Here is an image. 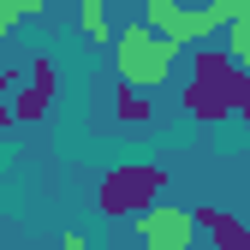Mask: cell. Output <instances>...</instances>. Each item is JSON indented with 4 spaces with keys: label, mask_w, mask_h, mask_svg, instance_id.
Listing matches in <instances>:
<instances>
[{
    "label": "cell",
    "mask_w": 250,
    "mask_h": 250,
    "mask_svg": "<svg viewBox=\"0 0 250 250\" xmlns=\"http://www.w3.org/2000/svg\"><path fill=\"white\" fill-rule=\"evenodd\" d=\"M173 42H161L155 30H143V18L137 24H119L113 30V60H119V83H131V89H149L155 83H167V72H173Z\"/></svg>",
    "instance_id": "1"
},
{
    "label": "cell",
    "mask_w": 250,
    "mask_h": 250,
    "mask_svg": "<svg viewBox=\"0 0 250 250\" xmlns=\"http://www.w3.org/2000/svg\"><path fill=\"white\" fill-rule=\"evenodd\" d=\"M191 227L203 232L208 250H250V227L238 221V214H227L221 203H197L191 208Z\"/></svg>",
    "instance_id": "5"
},
{
    "label": "cell",
    "mask_w": 250,
    "mask_h": 250,
    "mask_svg": "<svg viewBox=\"0 0 250 250\" xmlns=\"http://www.w3.org/2000/svg\"><path fill=\"white\" fill-rule=\"evenodd\" d=\"M12 83L18 72H0V125H12Z\"/></svg>",
    "instance_id": "9"
},
{
    "label": "cell",
    "mask_w": 250,
    "mask_h": 250,
    "mask_svg": "<svg viewBox=\"0 0 250 250\" xmlns=\"http://www.w3.org/2000/svg\"><path fill=\"white\" fill-rule=\"evenodd\" d=\"M161 191H167V173L155 161H119L113 173H102L96 203H102V214H143L161 203Z\"/></svg>",
    "instance_id": "2"
},
{
    "label": "cell",
    "mask_w": 250,
    "mask_h": 250,
    "mask_svg": "<svg viewBox=\"0 0 250 250\" xmlns=\"http://www.w3.org/2000/svg\"><path fill=\"white\" fill-rule=\"evenodd\" d=\"M78 6H107V0H78Z\"/></svg>",
    "instance_id": "11"
},
{
    "label": "cell",
    "mask_w": 250,
    "mask_h": 250,
    "mask_svg": "<svg viewBox=\"0 0 250 250\" xmlns=\"http://www.w3.org/2000/svg\"><path fill=\"white\" fill-rule=\"evenodd\" d=\"M42 6H48V0H0V36H6L18 18H36Z\"/></svg>",
    "instance_id": "8"
},
{
    "label": "cell",
    "mask_w": 250,
    "mask_h": 250,
    "mask_svg": "<svg viewBox=\"0 0 250 250\" xmlns=\"http://www.w3.org/2000/svg\"><path fill=\"white\" fill-rule=\"evenodd\" d=\"M113 119H119V125H131V131H143V125L155 119V102L143 96V89L119 83V89H113Z\"/></svg>",
    "instance_id": "7"
},
{
    "label": "cell",
    "mask_w": 250,
    "mask_h": 250,
    "mask_svg": "<svg viewBox=\"0 0 250 250\" xmlns=\"http://www.w3.org/2000/svg\"><path fill=\"white\" fill-rule=\"evenodd\" d=\"M60 250H96V244H89L83 232H60Z\"/></svg>",
    "instance_id": "10"
},
{
    "label": "cell",
    "mask_w": 250,
    "mask_h": 250,
    "mask_svg": "<svg viewBox=\"0 0 250 250\" xmlns=\"http://www.w3.org/2000/svg\"><path fill=\"white\" fill-rule=\"evenodd\" d=\"M18 96H12V119H24V125H36L48 107H54V60L48 54H36V60H30V78L18 72Z\"/></svg>",
    "instance_id": "4"
},
{
    "label": "cell",
    "mask_w": 250,
    "mask_h": 250,
    "mask_svg": "<svg viewBox=\"0 0 250 250\" xmlns=\"http://www.w3.org/2000/svg\"><path fill=\"white\" fill-rule=\"evenodd\" d=\"M143 250H149V244H143Z\"/></svg>",
    "instance_id": "12"
},
{
    "label": "cell",
    "mask_w": 250,
    "mask_h": 250,
    "mask_svg": "<svg viewBox=\"0 0 250 250\" xmlns=\"http://www.w3.org/2000/svg\"><path fill=\"white\" fill-rule=\"evenodd\" d=\"M185 113L203 119V125H221L232 113V83H203V78H191V83H185Z\"/></svg>",
    "instance_id": "6"
},
{
    "label": "cell",
    "mask_w": 250,
    "mask_h": 250,
    "mask_svg": "<svg viewBox=\"0 0 250 250\" xmlns=\"http://www.w3.org/2000/svg\"><path fill=\"white\" fill-rule=\"evenodd\" d=\"M137 232L149 250H191L197 244V227H191V208H167V203H155L137 214Z\"/></svg>",
    "instance_id": "3"
}]
</instances>
